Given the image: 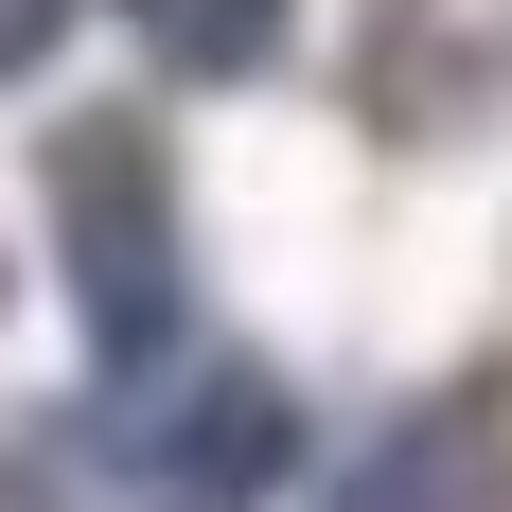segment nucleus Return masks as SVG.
Returning a JSON list of instances; mask_svg holds the SVG:
<instances>
[{"label": "nucleus", "mask_w": 512, "mask_h": 512, "mask_svg": "<svg viewBox=\"0 0 512 512\" xmlns=\"http://www.w3.org/2000/svg\"><path fill=\"white\" fill-rule=\"evenodd\" d=\"M124 36H142L177 89H230V71L283 53V0H124Z\"/></svg>", "instance_id": "5"}, {"label": "nucleus", "mask_w": 512, "mask_h": 512, "mask_svg": "<svg viewBox=\"0 0 512 512\" xmlns=\"http://www.w3.org/2000/svg\"><path fill=\"white\" fill-rule=\"evenodd\" d=\"M106 460L142 512H265L283 460H301V407L265 354H195V371H106Z\"/></svg>", "instance_id": "1"}, {"label": "nucleus", "mask_w": 512, "mask_h": 512, "mask_svg": "<svg viewBox=\"0 0 512 512\" xmlns=\"http://www.w3.org/2000/svg\"><path fill=\"white\" fill-rule=\"evenodd\" d=\"M336 512H512V407L495 389H424V407L336 477Z\"/></svg>", "instance_id": "3"}, {"label": "nucleus", "mask_w": 512, "mask_h": 512, "mask_svg": "<svg viewBox=\"0 0 512 512\" xmlns=\"http://www.w3.org/2000/svg\"><path fill=\"white\" fill-rule=\"evenodd\" d=\"M371 106H389V124H477V106H512V0H389Z\"/></svg>", "instance_id": "4"}, {"label": "nucleus", "mask_w": 512, "mask_h": 512, "mask_svg": "<svg viewBox=\"0 0 512 512\" xmlns=\"http://www.w3.org/2000/svg\"><path fill=\"white\" fill-rule=\"evenodd\" d=\"M53 212H71L89 354L106 371H159L177 354V195H159V142L142 124H71V142H53Z\"/></svg>", "instance_id": "2"}, {"label": "nucleus", "mask_w": 512, "mask_h": 512, "mask_svg": "<svg viewBox=\"0 0 512 512\" xmlns=\"http://www.w3.org/2000/svg\"><path fill=\"white\" fill-rule=\"evenodd\" d=\"M53 36H71V0H0V89H36Z\"/></svg>", "instance_id": "6"}]
</instances>
